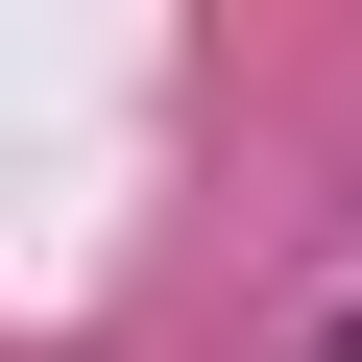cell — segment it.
Instances as JSON below:
<instances>
[{"label": "cell", "mask_w": 362, "mask_h": 362, "mask_svg": "<svg viewBox=\"0 0 362 362\" xmlns=\"http://www.w3.org/2000/svg\"><path fill=\"white\" fill-rule=\"evenodd\" d=\"M290 362H362V290H338V314H314V338H290Z\"/></svg>", "instance_id": "obj_1"}]
</instances>
